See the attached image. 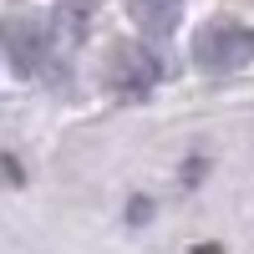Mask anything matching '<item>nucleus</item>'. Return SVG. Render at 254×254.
<instances>
[{
	"label": "nucleus",
	"mask_w": 254,
	"mask_h": 254,
	"mask_svg": "<svg viewBox=\"0 0 254 254\" xmlns=\"http://www.w3.org/2000/svg\"><path fill=\"white\" fill-rule=\"evenodd\" d=\"M193 61L203 71H239L244 61H254V31L234 26V20H208L193 41Z\"/></svg>",
	"instance_id": "nucleus-1"
},
{
	"label": "nucleus",
	"mask_w": 254,
	"mask_h": 254,
	"mask_svg": "<svg viewBox=\"0 0 254 254\" xmlns=\"http://www.w3.org/2000/svg\"><path fill=\"white\" fill-rule=\"evenodd\" d=\"M153 81H158V61L147 56L137 41H117L112 46V61H107V87L122 97V102H137L153 92Z\"/></svg>",
	"instance_id": "nucleus-2"
},
{
	"label": "nucleus",
	"mask_w": 254,
	"mask_h": 254,
	"mask_svg": "<svg viewBox=\"0 0 254 254\" xmlns=\"http://www.w3.org/2000/svg\"><path fill=\"white\" fill-rule=\"evenodd\" d=\"M0 41H5V56L20 76H36L41 61H46V31H41L36 15H5L0 20Z\"/></svg>",
	"instance_id": "nucleus-3"
},
{
	"label": "nucleus",
	"mask_w": 254,
	"mask_h": 254,
	"mask_svg": "<svg viewBox=\"0 0 254 254\" xmlns=\"http://www.w3.org/2000/svg\"><path fill=\"white\" fill-rule=\"evenodd\" d=\"M127 10H132V20L142 26V36H173L178 20H183V0H127Z\"/></svg>",
	"instance_id": "nucleus-4"
}]
</instances>
